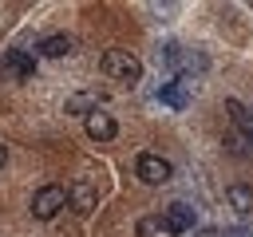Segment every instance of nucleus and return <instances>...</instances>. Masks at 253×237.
Here are the masks:
<instances>
[{
    "instance_id": "0eeeda50",
    "label": "nucleus",
    "mask_w": 253,
    "mask_h": 237,
    "mask_svg": "<svg viewBox=\"0 0 253 237\" xmlns=\"http://www.w3.org/2000/svg\"><path fill=\"white\" fill-rule=\"evenodd\" d=\"M134 233H138V237H178V233L170 229V221H166L162 213H146V217H138Z\"/></svg>"
},
{
    "instance_id": "20e7f679",
    "label": "nucleus",
    "mask_w": 253,
    "mask_h": 237,
    "mask_svg": "<svg viewBox=\"0 0 253 237\" xmlns=\"http://www.w3.org/2000/svg\"><path fill=\"white\" fill-rule=\"evenodd\" d=\"M83 130H87L95 142H111V138L119 134V126H115V118H111L107 111H87V118H83Z\"/></svg>"
},
{
    "instance_id": "39448f33",
    "label": "nucleus",
    "mask_w": 253,
    "mask_h": 237,
    "mask_svg": "<svg viewBox=\"0 0 253 237\" xmlns=\"http://www.w3.org/2000/svg\"><path fill=\"white\" fill-rule=\"evenodd\" d=\"M63 194H67V205H71L75 213H91V209H95V201H99L95 186H91V182H83V178H79V182H71Z\"/></svg>"
},
{
    "instance_id": "f8f14e48",
    "label": "nucleus",
    "mask_w": 253,
    "mask_h": 237,
    "mask_svg": "<svg viewBox=\"0 0 253 237\" xmlns=\"http://www.w3.org/2000/svg\"><path fill=\"white\" fill-rule=\"evenodd\" d=\"M225 198H229V205H233L237 213H249V209H253V190H249V186H229Z\"/></svg>"
},
{
    "instance_id": "9b49d317",
    "label": "nucleus",
    "mask_w": 253,
    "mask_h": 237,
    "mask_svg": "<svg viewBox=\"0 0 253 237\" xmlns=\"http://www.w3.org/2000/svg\"><path fill=\"white\" fill-rule=\"evenodd\" d=\"M40 51H43L47 59H59V55H71V36H63V32H55V36H47V40L40 43Z\"/></svg>"
},
{
    "instance_id": "9d476101",
    "label": "nucleus",
    "mask_w": 253,
    "mask_h": 237,
    "mask_svg": "<svg viewBox=\"0 0 253 237\" xmlns=\"http://www.w3.org/2000/svg\"><path fill=\"white\" fill-rule=\"evenodd\" d=\"M225 111H229V118L237 122V130L253 142V115L245 111V103H237V99H225Z\"/></svg>"
},
{
    "instance_id": "1a4fd4ad",
    "label": "nucleus",
    "mask_w": 253,
    "mask_h": 237,
    "mask_svg": "<svg viewBox=\"0 0 253 237\" xmlns=\"http://www.w3.org/2000/svg\"><path fill=\"white\" fill-rule=\"evenodd\" d=\"M162 217L170 221V229H174V233H186V229L194 225V209H190V205H182V201H174Z\"/></svg>"
},
{
    "instance_id": "7ed1b4c3",
    "label": "nucleus",
    "mask_w": 253,
    "mask_h": 237,
    "mask_svg": "<svg viewBox=\"0 0 253 237\" xmlns=\"http://www.w3.org/2000/svg\"><path fill=\"white\" fill-rule=\"evenodd\" d=\"M134 174H138L146 186H166L174 170H170V162H166L162 154H150V150H146V154H138V162H134Z\"/></svg>"
},
{
    "instance_id": "f03ea898",
    "label": "nucleus",
    "mask_w": 253,
    "mask_h": 237,
    "mask_svg": "<svg viewBox=\"0 0 253 237\" xmlns=\"http://www.w3.org/2000/svg\"><path fill=\"white\" fill-rule=\"evenodd\" d=\"M63 205H67L63 186H40V190L32 194V217H36V221H51Z\"/></svg>"
},
{
    "instance_id": "f257e3e1",
    "label": "nucleus",
    "mask_w": 253,
    "mask_h": 237,
    "mask_svg": "<svg viewBox=\"0 0 253 237\" xmlns=\"http://www.w3.org/2000/svg\"><path fill=\"white\" fill-rule=\"evenodd\" d=\"M99 67H103V75H107V79L126 83V87H134V83L142 79V59H138L134 51H126V47H111V51H103Z\"/></svg>"
},
{
    "instance_id": "ddd939ff",
    "label": "nucleus",
    "mask_w": 253,
    "mask_h": 237,
    "mask_svg": "<svg viewBox=\"0 0 253 237\" xmlns=\"http://www.w3.org/2000/svg\"><path fill=\"white\" fill-rule=\"evenodd\" d=\"M4 162H8V150H4V146H0V170H4Z\"/></svg>"
},
{
    "instance_id": "6e6552de",
    "label": "nucleus",
    "mask_w": 253,
    "mask_h": 237,
    "mask_svg": "<svg viewBox=\"0 0 253 237\" xmlns=\"http://www.w3.org/2000/svg\"><path fill=\"white\" fill-rule=\"evenodd\" d=\"M186 87H190V75H182V79L166 83V87L158 91V99H162L166 107H186V103H190V91H186Z\"/></svg>"
},
{
    "instance_id": "423d86ee",
    "label": "nucleus",
    "mask_w": 253,
    "mask_h": 237,
    "mask_svg": "<svg viewBox=\"0 0 253 237\" xmlns=\"http://www.w3.org/2000/svg\"><path fill=\"white\" fill-rule=\"evenodd\" d=\"M0 71H4V75H12V79H32L36 63H32V55H28V51L12 47V51H8L4 59H0Z\"/></svg>"
}]
</instances>
